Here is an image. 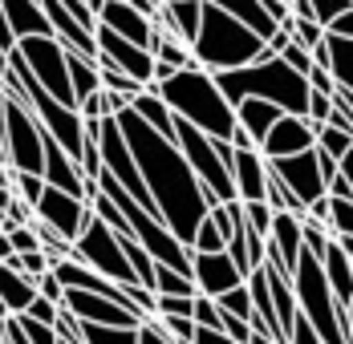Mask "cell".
<instances>
[{
	"mask_svg": "<svg viewBox=\"0 0 353 344\" xmlns=\"http://www.w3.org/2000/svg\"><path fill=\"white\" fill-rule=\"evenodd\" d=\"M122 109H130V98H122V94H110V89H102V114H106V118H118Z\"/></svg>",
	"mask_w": 353,
	"mask_h": 344,
	"instance_id": "48",
	"label": "cell"
},
{
	"mask_svg": "<svg viewBox=\"0 0 353 344\" xmlns=\"http://www.w3.org/2000/svg\"><path fill=\"white\" fill-rule=\"evenodd\" d=\"M154 296H195V283H191L187 275L154 264Z\"/></svg>",
	"mask_w": 353,
	"mask_h": 344,
	"instance_id": "28",
	"label": "cell"
},
{
	"mask_svg": "<svg viewBox=\"0 0 353 344\" xmlns=\"http://www.w3.org/2000/svg\"><path fill=\"white\" fill-rule=\"evenodd\" d=\"M139 344H171L159 328H154V320H142V328H139Z\"/></svg>",
	"mask_w": 353,
	"mask_h": 344,
	"instance_id": "49",
	"label": "cell"
},
{
	"mask_svg": "<svg viewBox=\"0 0 353 344\" xmlns=\"http://www.w3.org/2000/svg\"><path fill=\"white\" fill-rule=\"evenodd\" d=\"M276 118H281V109L268 102H256V98H244V102L236 105V126L248 134V142L260 150V142L268 138V130L276 126Z\"/></svg>",
	"mask_w": 353,
	"mask_h": 344,
	"instance_id": "20",
	"label": "cell"
},
{
	"mask_svg": "<svg viewBox=\"0 0 353 344\" xmlns=\"http://www.w3.org/2000/svg\"><path fill=\"white\" fill-rule=\"evenodd\" d=\"M313 146H317V134H313V126H309L305 118L281 114V118H276V126L268 130V138L260 142V154H264L268 162H276V158L305 154V150H313Z\"/></svg>",
	"mask_w": 353,
	"mask_h": 344,
	"instance_id": "13",
	"label": "cell"
},
{
	"mask_svg": "<svg viewBox=\"0 0 353 344\" xmlns=\"http://www.w3.org/2000/svg\"><path fill=\"white\" fill-rule=\"evenodd\" d=\"M248 344H281V341H272L268 332H252V336H248Z\"/></svg>",
	"mask_w": 353,
	"mask_h": 344,
	"instance_id": "54",
	"label": "cell"
},
{
	"mask_svg": "<svg viewBox=\"0 0 353 344\" xmlns=\"http://www.w3.org/2000/svg\"><path fill=\"white\" fill-rule=\"evenodd\" d=\"M281 61H284V65H288V69H292V73H301V77H309V69H313V57H309V53H305L301 45H292V41L284 45Z\"/></svg>",
	"mask_w": 353,
	"mask_h": 344,
	"instance_id": "41",
	"label": "cell"
},
{
	"mask_svg": "<svg viewBox=\"0 0 353 344\" xmlns=\"http://www.w3.org/2000/svg\"><path fill=\"white\" fill-rule=\"evenodd\" d=\"M70 259L85 264L90 272H98L102 279L118 283V288L139 283V279H134V272H130V264H126V251H122L118 235L110 231L102 219H90V223H85V231H81V235H77V243H73V255H70Z\"/></svg>",
	"mask_w": 353,
	"mask_h": 344,
	"instance_id": "7",
	"label": "cell"
},
{
	"mask_svg": "<svg viewBox=\"0 0 353 344\" xmlns=\"http://www.w3.org/2000/svg\"><path fill=\"white\" fill-rule=\"evenodd\" d=\"M195 344H236V341H228L219 328H195Z\"/></svg>",
	"mask_w": 353,
	"mask_h": 344,
	"instance_id": "50",
	"label": "cell"
},
{
	"mask_svg": "<svg viewBox=\"0 0 353 344\" xmlns=\"http://www.w3.org/2000/svg\"><path fill=\"white\" fill-rule=\"evenodd\" d=\"M350 4H353V0H350Z\"/></svg>",
	"mask_w": 353,
	"mask_h": 344,
	"instance_id": "58",
	"label": "cell"
},
{
	"mask_svg": "<svg viewBox=\"0 0 353 344\" xmlns=\"http://www.w3.org/2000/svg\"><path fill=\"white\" fill-rule=\"evenodd\" d=\"M329 114H333V98H325V94H313L309 89V105H305V122L317 130V126H325L329 122Z\"/></svg>",
	"mask_w": 353,
	"mask_h": 344,
	"instance_id": "38",
	"label": "cell"
},
{
	"mask_svg": "<svg viewBox=\"0 0 353 344\" xmlns=\"http://www.w3.org/2000/svg\"><path fill=\"white\" fill-rule=\"evenodd\" d=\"M191 57H195V65L203 73L215 77V73H232V69H244L252 61H260L264 57V41L203 0V21H199V36L191 41Z\"/></svg>",
	"mask_w": 353,
	"mask_h": 344,
	"instance_id": "4",
	"label": "cell"
},
{
	"mask_svg": "<svg viewBox=\"0 0 353 344\" xmlns=\"http://www.w3.org/2000/svg\"><path fill=\"white\" fill-rule=\"evenodd\" d=\"M329 235L333 239H353V199H329Z\"/></svg>",
	"mask_w": 353,
	"mask_h": 344,
	"instance_id": "27",
	"label": "cell"
},
{
	"mask_svg": "<svg viewBox=\"0 0 353 344\" xmlns=\"http://www.w3.org/2000/svg\"><path fill=\"white\" fill-rule=\"evenodd\" d=\"M33 300H37L33 279L0 264V304H4V312H8V316H25V312L33 308Z\"/></svg>",
	"mask_w": 353,
	"mask_h": 344,
	"instance_id": "22",
	"label": "cell"
},
{
	"mask_svg": "<svg viewBox=\"0 0 353 344\" xmlns=\"http://www.w3.org/2000/svg\"><path fill=\"white\" fill-rule=\"evenodd\" d=\"M150 57H154V61H163V65H171V69H191V65H195L191 49H187L183 41H175L171 33H163V29H154V41H150Z\"/></svg>",
	"mask_w": 353,
	"mask_h": 344,
	"instance_id": "24",
	"label": "cell"
},
{
	"mask_svg": "<svg viewBox=\"0 0 353 344\" xmlns=\"http://www.w3.org/2000/svg\"><path fill=\"white\" fill-rule=\"evenodd\" d=\"M146 89H154L179 122L195 126L199 134L215 138V142H232V134H236V109L223 102V94H219L212 73L191 65V69H179L175 77H167L163 85H146Z\"/></svg>",
	"mask_w": 353,
	"mask_h": 344,
	"instance_id": "2",
	"label": "cell"
},
{
	"mask_svg": "<svg viewBox=\"0 0 353 344\" xmlns=\"http://www.w3.org/2000/svg\"><path fill=\"white\" fill-rule=\"evenodd\" d=\"M114 122H118V130H122L130 154H134L139 178H142V186H146V195H150V203H154V211H159V219H163V227L183 247H191V235L208 219L212 199L195 182V174L183 162L175 142L159 138L134 109H122Z\"/></svg>",
	"mask_w": 353,
	"mask_h": 344,
	"instance_id": "1",
	"label": "cell"
},
{
	"mask_svg": "<svg viewBox=\"0 0 353 344\" xmlns=\"http://www.w3.org/2000/svg\"><path fill=\"white\" fill-rule=\"evenodd\" d=\"M191 308H195V296H154V316L191 320Z\"/></svg>",
	"mask_w": 353,
	"mask_h": 344,
	"instance_id": "36",
	"label": "cell"
},
{
	"mask_svg": "<svg viewBox=\"0 0 353 344\" xmlns=\"http://www.w3.org/2000/svg\"><path fill=\"white\" fill-rule=\"evenodd\" d=\"M33 219L45 223L53 235H61L65 243H77V235L85 231V223L94 219V211H90L85 199H73V195H65V191L45 186V195H41L37 206H33Z\"/></svg>",
	"mask_w": 353,
	"mask_h": 344,
	"instance_id": "8",
	"label": "cell"
},
{
	"mask_svg": "<svg viewBox=\"0 0 353 344\" xmlns=\"http://www.w3.org/2000/svg\"><path fill=\"white\" fill-rule=\"evenodd\" d=\"M199 21H203V0H159L154 12V29L171 33L191 49V41L199 36Z\"/></svg>",
	"mask_w": 353,
	"mask_h": 344,
	"instance_id": "15",
	"label": "cell"
},
{
	"mask_svg": "<svg viewBox=\"0 0 353 344\" xmlns=\"http://www.w3.org/2000/svg\"><path fill=\"white\" fill-rule=\"evenodd\" d=\"M98 81H102V89H110V94H122V98H139V94H142L139 81H130L126 73H118V69L106 65V61H98Z\"/></svg>",
	"mask_w": 353,
	"mask_h": 344,
	"instance_id": "30",
	"label": "cell"
},
{
	"mask_svg": "<svg viewBox=\"0 0 353 344\" xmlns=\"http://www.w3.org/2000/svg\"><path fill=\"white\" fill-rule=\"evenodd\" d=\"M232 186L240 203H264V186H268V162L260 150H236L232 158Z\"/></svg>",
	"mask_w": 353,
	"mask_h": 344,
	"instance_id": "16",
	"label": "cell"
},
{
	"mask_svg": "<svg viewBox=\"0 0 353 344\" xmlns=\"http://www.w3.org/2000/svg\"><path fill=\"white\" fill-rule=\"evenodd\" d=\"M268 251L281 259V272L292 279V268H296V259H301V219L296 215H272V231H268Z\"/></svg>",
	"mask_w": 353,
	"mask_h": 344,
	"instance_id": "17",
	"label": "cell"
},
{
	"mask_svg": "<svg viewBox=\"0 0 353 344\" xmlns=\"http://www.w3.org/2000/svg\"><path fill=\"white\" fill-rule=\"evenodd\" d=\"M57 304H49V300H41V296H37L33 300V308L25 312V316H29V320H37V324H49V328H53V324H57Z\"/></svg>",
	"mask_w": 353,
	"mask_h": 344,
	"instance_id": "46",
	"label": "cell"
},
{
	"mask_svg": "<svg viewBox=\"0 0 353 344\" xmlns=\"http://www.w3.org/2000/svg\"><path fill=\"white\" fill-rule=\"evenodd\" d=\"M325 33L337 36V41H353V8H345V12H341V17H337L329 29H325Z\"/></svg>",
	"mask_w": 353,
	"mask_h": 344,
	"instance_id": "47",
	"label": "cell"
},
{
	"mask_svg": "<svg viewBox=\"0 0 353 344\" xmlns=\"http://www.w3.org/2000/svg\"><path fill=\"white\" fill-rule=\"evenodd\" d=\"M191 324H195V328H219V308H215V300H208V296H195Z\"/></svg>",
	"mask_w": 353,
	"mask_h": 344,
	"instance_id": "39",
	"label": "cell"
},
{
	"mask_svg": "<svg viewBox=\"0 0 353 344\" xmlns=\"http://www.w3.org/2000/svg\"><path fill=\"white\" fill-rule=\"evenodd\" d=\"M37 296L61 308V300H65V288L57 283V275H53V272H45V275H41V279H37Z\"/></svg>",
	"mask_w": 353,
	"mask_h": 344,
	"instance_id": "43",
	"label": "cell"
},
{
	"mask_svg": "<svg viewBox=\"0 0 353 344\" xmlns=\"http://www.w3.org/2000/svg\"><path fill=\"white\" fill-rule=\"evenodd\" d=\"M208 4H215L219 12H228L232 21H240V25H244V29H252L260 41H268V36L281 29V25L264 12V4H260V0H208Z\"/></svg>",
	"mask_w": 353,
	"mask_h": 344,
	"instance_id": "21",
	"label": "cell"
},
{
	"mask_svg": "<svg viewBox=\"0 0 353 344\" xmlns=\"http://www.w3.org/2000/svg\"><path fill=\"white\" fill-rule=\"evenodd\" d=\"M61 308L70 312L73 320H81V324H98V328H142V316L118 308V304L106 300V296H90V292H65Z\"/></svg>",
	"mask_w": 353,
	"mask_h": 344,
	"instance_id": "11",
	"label": "cell"
},
{
	"mask_svg": "<svg viewBox=\"0 0 353 344\" xmlns=\"http://www.w3.org/2000/svg\"><path fill=\"white\" fill-rule=\"evenodd\" d=\"M94 45H98V61H106L114 65L118 73H126L130 81H139L142 89L150 85V77H154V57L139 49V45H130V41H122V36L106 33L102 25L94 29Z\"/></svg>",
	"mask_w": 353,
	"mask_h": 344,
	"instance_id": "10",
	"label": "cell"
},
{
	"mask_svg": "<svg viewBox=\"0 0 353 344\" xmlns=\"http://www.w3.org/2000/svg\"><path fill=\"white\" fill-rule=\"evenodd\" d=\"M337 174L345 178V186H350V195H353V146L341 154V162H337Z\"/></svg>",
	"mask_w": 353,
	"mask_h": 344,
	"instance_id": "51",
	"label": "cell"
},
{
	"mask_svg": "<svg viewBox=\"0 0 353 344\" xmlns=\"http://www.w3.org/2000/svg\"><path fill=\"white\" fill-rule=\"evenodd\" d=\"M345 320H350V341H353V304L345 308Z\"/></svg>",
	"mask_w": 353,
	"mask_h": 344,
	"instance_id": "57",
	"label": "cell"
},
{
	"mask_svg": "<svg viewBox=\"0 0 353 344\" xmlns=\"http://www.w3.org/2000/svg\"><path fill=\"white\" fill-rule=\"evenodd\" d=\"M288 33H292V45H301L305 53H313L321 41H325V29H321L317 21H296V17H292V29H288Z\"/></svg>",
	"mask_w": 353,
	"mask_h": 344,
	"instance_id": "33",
	"label": "cell"
},
{
	"mask_svg": "<svg viewBox=\"0 0 353 344\" xmlns=\"http://www.w3.org/2000/svg\"><path fill=\"white\" fill-rule=\"evenodd\" d=\"M301 243H305V251H309L313 259H321V255L329 251L333 235H329V227H321V223H309V219H301Z\"/></svg>",
	"mask_w": 353,
	"mask_h": 344,
	"instance_id": "32",
	"label": "cell"
},
{
	"mask_svg": "<svg viewBox=\"0 0 353 344\" xmlns=\"http://www.w3.org/2000/svg\"><path fill=\"white\" fill-rule=\"evenodd\" d=\"M215 85H219L223 102L232 105V109L244 98H256V102L276 105L281 114L305 118V105H309V81L301 73H292L281 57H260V61H252L244 69L215 73Z\"/></svg>",
	"mask_w": 353,
	"mask_h": 344,
	"instance_id": "3",
	"label": "cell"
},
{
	"mask_svg": "<svg viewBox=\"0 0 353 344\" xmlns=\"http://www.w3.org/2000/svg\"><path fill=\"white\" fill-rule=\"evenodd\" d=\"M191 283H195V296L219 300L223 292L240 288L244 275L236 272V264L228 259V251H215V255H195L191 251Z\"/></svg>",
	"mask_w": 353,
	"mask_h": 344,
	"instance_id": "12",
	"label": "cell"
},
{
	"mask_svg": "<svg viewBox=\"0 0 353 344\" xmlns=\"http://www.w3.org/2000/svg\"><path fill=\"white\" fill-rule=\"evenodd\" d=\"M321 272H325V283H329L337 308L345 312L353 304V264L345 259V251L337 247V239L329 243V251L321 255Z\"/></svg>",
	"mask_w": 353,
	"mask_h": 344,
	"instance_id": "19",
	"label": "cell"
},
{
	"mask_svg": "<svg viewBox=\"0 0 353 344\" xmlns=\"http://www.w3.org/2000/svg\"><path fill=\"white\" fill-rule=\"evenodd\" d=\"M70 89H73V102H85L90 94H98V89H102V81H98V61H85V57L70 53Z\"/></svg>",
	"mask_w": 353,
	"mask_h": 344,
	"instance_id": "25",
	"label": "cell"
},
{
	"mask_svg": "<svg viewBox=\"0 0 353 344\" xmlns=\"http://www.w3.org/2000/svg\"><path fill=\"white\" fill-rule=\"evenodd\" d=\"M98 25L106 29V33L122 36V41H130V45H139L150 53V41H154V21H146L142 12H134L126 0H110L98 8Z\"/></svg>",
	"mask_w": 353,
	"mask_h": 344,
	"instance_id": "14",
	"label": "cell"
},
{
	"mask_svg": "<svg viewBox=\"0 0 353 344\" xmlns=\"http://www.w3.org/2000/svg\"><path fill=\"white\" fill-rule=\"evenodd\" d=\"M240 206H244V227L248 231H256V235L268 239V231H272V206L268 203H240Z\"/></svg>",
	"mask_w": 353,
	"mask_h": 344,
	"instance_id": "34",
	"label": "cell"
},
{
	"mask_svg": "<svg viewBox=\"0 0 353 344\" xmlns=\"http://www.w3.org/2000/svg\"><path fill=\"white\" fill-rule=\"evenodd\" d=\"M305 81H309V89H313V94H325V98H333V94H337V81H333V73H329V69L313 65Z\"/></svg>",
	"mask_w": 353,
	"mask_h": 344,
	"instance_id": "44",
	"label": "cell"
},
{
	"mask_svg": "<svg viewBox=\"0 0 353 344\" xmlns=\"http://www.w3.org/2000/svg\"><path fill=\"white\" fill-rule=\"evenodd\" d=\"M17 53H21L25 69L33 73V81L53 102L77 109L73 89H70V49L57 36H25V41H17Z\"/></svg>",
	"mask_w": 353,
	"mask_h": 344,
	"instance_id": "6",
	"label": "cell"
},
{
	"mask_svg": "<svg viewBox=\"0 0 353 344\" xmlns=\"http://www.w3.org/2000/svg\"><path fill=\"white\" fill-rule=\"evenodd\" d=\"M268 171L292 191V199L305 211H309V203L325 199V178H321V166H317V150H305V154H292V158H276V162H268Z\"/></svg>",
	"mask_w": 353,
	"mask_h": 344,
	"instance_id": "9",
	"label": "cell"
},
{
	"mask_svg": "<svg viewBox=\"0 0 353 344\" xmlns=\"http://www.w3.org/2000/svg\"><path fill=\"white\" fill-rule=\"evenodd\" d=\"M337 247L345 251V259H350V264H353V239H337Z\"/></svg>",
	"mask_w": 353,
	"mask_h": 344,
	"instance_id": "55",
	"label": "cell"
},
{
	"mask_svg": "<svg viewBox=\"0 0 353 344\" xmlns=\"http://www.w3.org/2000/svg\"><path fill=\"white\" fill-rule=\"evenodd\" d=\"M81 344H139V328H98V324H81Z\"/></svg>",
	"mask_w": 353,
	"mask_h": 344,
	"instance_id": "26",
	"label": "cell"
},
{
	"mask_svg": "<svg viewBox=\"0 0 353 344\" xmlns=\"http://www.w3.org/2000/svg\"><path fill=\"white\" fill-rule=\"evenodd\" d=\"M313 134H317V150H321V154H329L333 162H341V154L353 146V138L341 134V130H333V126H317Z\"/></svg>",
	"mask_w": 353,
	"mask_h": 344,
	"instance_id": "31",
	"label": "cell"
},
{
	"mask_svg": "<svg viewBox=\"0 0 353 344\" xmlns=\"http://www.w3.org/2000/svg\"><path fill=\"white\" fill-rule=\"evenodd\" d=\"M130 109L139 114L142 122L154 130L159 138H167V142H175V114L163 105V98L154 94V89H142L139 98H130Z\"/></svg>",
	"mask_w": 353,
	"mask_h": 344,
	"instance_id": "23",
	"label": "cell"
},
{
	"mask_svg": "<svg viewBox=\"0 0 353 344\" xmlns=\"http://www.w3.org/2000/svg\"><path fill=\"white\" fill-rule=\"evenodd\" d=\"M288 344H321V336L309 328V320L296 312V320H292V328H288Z\"/></svg>",
	"mask_w": 353,
	"mask_h": 344,
	"instance_id": "45",
	"label": "cell"
},
{
	"mask_svg": "<svg viewBox=\"0 0 353 344\" xmlns=\"http://www.w3.org/2000/svg\"><path fill=\"white\" fill-rule=\"evenodd\" d=\"M244 247H248V268H252V272H256V268H264V255H268L264 235H256V231H248V227H244Z\"/></svg>",
	"mask_w": 353,
	"mask_h": 344,
	"instance_id": "42",
	"label": "cell"
},
{
	"mask_svg": "<svg viewBox=\"0 0 353 344\" xmlns=\"http://www.w3.org/2000/svg\"><path fill=\"white\" fill-rule=\"evenodd\" d=\"M0 12H4V25L12 41H25V36H53L45 12L37 0H0Z\"/></svg>",
	"mask_w": 353,
	"mask_h": 344,
	"instance_id": "18",
	"label": "cell"
},
{
	"mask_svg": "<svg viewBox=\"0 0 353 344\" xmlns=\"http://www.w3.org/2000/svg\"><path fill=\"white\" fill-rule=\"evenodd\" d=\"M102 4H110V0H85V8H90L94 17H98V8H102Z\"/></svg>",
	"mask_w": 353,
	"mask_h": 344,
	"instance_id": "56",
	"label": "cell"
},
{
	"mask_svg": "<svg viewBox=\"0 0 353 344\" xmlns=\"http://www.w3.org/2000/svg\"><path fill=\"white\" fill-rule=\"evenodd\" d=\"M4 235H8V243H12V251H17V255H29V251H41V239H37L33 223H29V227H17V231H4Z\"/></svg>",
	"mask_w": 353,
	"mask_h": 344,
	"instance_id": "40",
	"label": "cell"
},
{
	"mask_svg": "<svg viewBox=\"0 0 353 344\" xmlns=\"http://www.w3.org/2000/svg\"><path fill=\"white\" fill-rule=\"evenodd\" d=\"M215 308L223 312V316H236V320L252 324V296H248V283L232 288V292H223V296L215 300Z\"/></svg>",
	"mask_w": 353,
	"mask_h": 344,
	"instance_id": "29",
	"label": "cell"
},
{
	"mask_svg": "<svg viewBox=\"0 0 353 344\" xmlns=\"http://www.w3.org/2000/svg\"><path fill=\"white\" fill-rule=\"evenodd\" d=\"M12 45H17V41H12V33H8V25H4V12H0V49L8 53Z\"/></svg>",
	"mask_w": 353,
	"mask_h": 344,
	"instance_id": "52",
	"label": "cell"
},
{
	"mask_svg": "<svg viewBox=\"0 0 353 344\" xmlns=\"http://www.w3.org/2000/svg\"><path fill=\"white\" fill-rule=\"evenodd\" d=\"M12 195H17L21 203L37 206V199L45 195V178H41V174H12Z\"/></svg>",
	"mask_w": 353,
	"mask_h": 344,
	"instance_id": "35",
	"label": "cell"
},
{
	"mask_svg": "<svg viewBox=\"0 0 353 344\" xmlns=\"http://www.w3.org/2000/svg\"><path fill=\"white\" fill-rule=\"evenodd\" d=\"M0 166L12 174L45 171V130L33 109L12 94H0Z\"/></svg>",
	"mask_w": 353,
	"mask_h": 344,
	"instance_id": "5",
	"label": "cell"
},
{
	"mask_svg": "<svg viewBox=\"0 0 353 344\" xmlns=\"http://www.w3.org/2000/svg\"><path fill=\"white\" fill-rule=\"evenodd\" d=\"M0 344H4V341H0Z\"/></svg>",
	"mask_w": 353,
	"mask_h": 344,
	"instance_id": "59",
	"label": "cell"
},
{
	"mask_svg": "<svg viewBox=\"0 0 353 344\" xmlns=\"http://www.w3.org/2000/svg\"><path fill=\"white\" fill-rule=\"evenodd\" d=\"M309 8H313V21H317L321 29H329L345 8H353L350 0H309Z\"/></svg>",
	"mask_w": 353,
	"mask_h": 344,
	"instance_id": "37",
	"label": "cell"
},
{
	"mask_svg": "<svg viewBox=\"0 0 353 344\" xmlns=\"http://www.w3.org/2000/svg\"><path fill=\"white\" fill-rule=\"evenodd\" d=\"M12 255H17V251H12V243H8V235H4V231H0V264H8Z\"/></svg>",
	"mask_w": 353,
	"mask_h": 344,
	"instance_id": "53",
	"label": "cell"
}]
</instances>
